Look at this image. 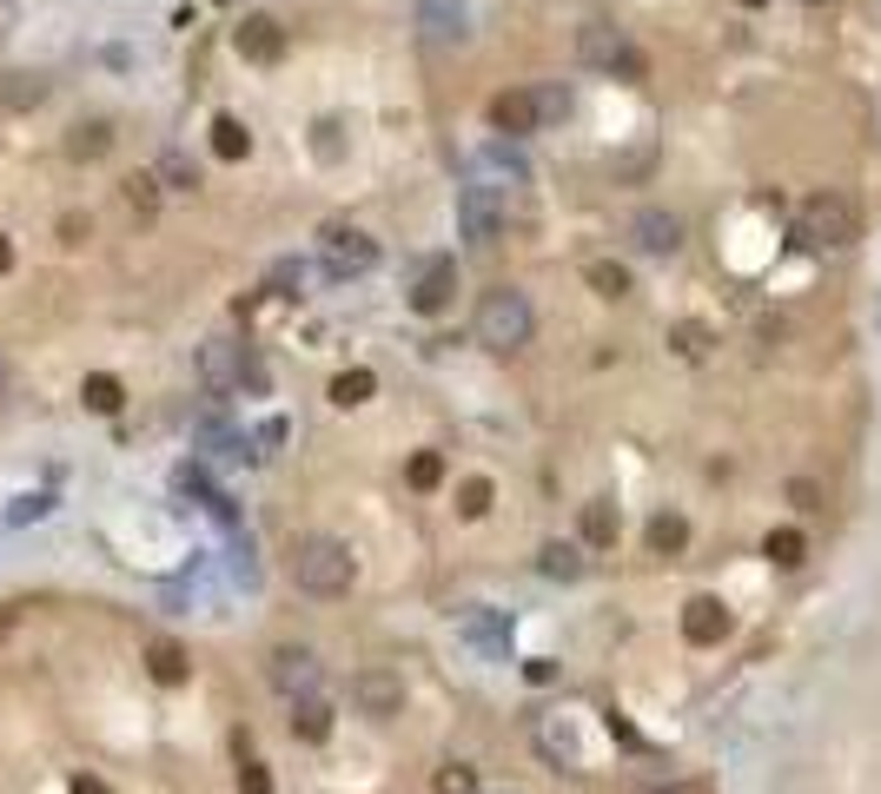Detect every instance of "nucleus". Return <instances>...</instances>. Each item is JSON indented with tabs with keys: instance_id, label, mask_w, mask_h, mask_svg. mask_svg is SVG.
I'll return each instance as SVG.
<instances>
[{
	"instance_id": "1",
	"label": "nucleus",
	"mask_w": 881,
	"mask_h": 794,
	"mask_svg": "<svg viewBox=\"0 0 881 794\" xmlns=\"http://www.w3.org/2000/svg\"><path fill=\"white\" fill-rule=\"evenodd\" d=\"M531 331H537L531 298H524L517 285H491L484 305H478V345H491V351H524Z\"/></svg>"
},
{
	"instance_id": "2",
	"label": "nucleus",
	"mask_w": 881,
	"mask_h": 794,
	"mask_svg": "<svg viewBox=\"0 0 881 794\" xmlns=\"http://www.w3.org/2000/svg\"><path fill=\"white\" fill-rule=\"evenodd\" d=\"M292 583L305 596H345L352 590V550L338 537H298L292 543Z\"/></svg>"
},
{
	"instance_id": "3",
	"label": "nucleus",
	"mask_w": 881,
	"mask_h": 794,
	"mask_svg": "<svg viewBox=\"0 0 881 794\" xmlns=\"http://www.w3.org/2000/svg\"><path fill=\"white\" fill-rule=\"evenodd\" d=\"M577 60L584 66H597V73H610V80H650V60H643V46H630V33L623 27H604V20H590V27H577Z\"/></svg>"
},
{
	"instance_id": "4",
	"label": "nucleus",
	"mask_w": 881,
	"mask_h": 794,
	"mask_svg": "<svg viewBox=\"0 0 881 794\" xmlns=\"http://www.w3.org/2000/svg\"><path fill=\"white\" fill-rule=\"evenodd\" d=\"M803 239L809 245H856L862 239V212H856V199L849 192H816V199H803Z\"/></svg>"
},
{
	"instance_id": "5",
	"label": "nucleus",
	"mask_w": 881,
	"mask_h": 794,
	"mask_svg": "<svg viewBox=\"0 0 881 794\" xmlns=\"http://www.w3.org/2000/svg\"><path fill=\"white\" fill-rule=\"evenodd\" d=\"M458 239L478 245V252H491L504 239V199H497V186H484V179L458 186Z\"/></svg>"
},
{
	"instance_id": "6",
	"label": "nucleus",
	"mask_w": 881,
	"mask_h": 794,
	"mask_svg": "<svg viewBox=\"0 0 881 794\" xmlns=\"http://www.w3.org/2000/svg\"><path fill=\"white\" fill-rule=\"evenodd\" d=\"M371 265H378V239H365L358 225L325 232V278H365Z\"/></svg>"
},
{
	"instance_id": "7",
	"label": "nucleus",
	"mask_w": 881,
	"mask_h": 794,
	"mask_svg": "<svg viewBox=\"0 0 881 794\" xmlns=\"http://www.w3.org/2000/svg\"><path fill=\"white\" fill-rule=\"evenodd\" d=\"M239 364H245V345H239V338L219 331V338L199 345V384H206L212 398H232V391H239Z\"/></svg>"
},
{
	"instance_id": "8",
	"label": "nucleus",
	"mask_w": 881,
	"mask_h": 794,
	"mask_svg": "<svg viewBox=\"0 0 881 794\" xmlns=\"http://www.w3.org/2000/svg\"><path fill=\"white\" fill-rule=\"evenodd\" d=\"M265 676H272V689L285 696V702H298V696H318V656L312 649H272V663H265Z\"/></svg>"
},
{
	"instance_id": "9",
	"label": "nucleus",
	"mask_w": 881,
	"mask_h": 794,
	"mask_svg": "<svg viewBox=\"0 0 881 794\" xmlns=\"http://www.w3.org/2000/svg\"><path fill=\"white\" fill-rule=\"evenodd\" d=\"M352 709L385 722V716H398V709H405V682H398L391 669H358V676H352Z\"/></svg>"
},
{
	"instance_id": "10",
	"label": "nucleus",
	"mask_w": 881,
	"mask_h": 794,
	"mask_svg": "<svg viewBox=\"0 0 881 794\" xmlns=\"http://www.w3.org/2000/svg\"><path fill=\"white\" fill-rule=\"evenodd\" d=\"M630 239H637L650 258H670V252L683 245V219H677V212H663V205H643V212L630 219Z\"/></svg>"
},
{
	"instance_id": "11",
	"label": "nucleus",
	"mask_w": 881,
	"mask_h": 794,
	"mask_svg": "<svg viewBox=\"0 0 881 794\" xmlns=\"http://www.w3.org/2000/svg\"><path fill=\"white\" fill-rule=\"evenodd\" d=\"M192 444H199L212 464H252V444H245V437H239L219 411H206V417L192 424Z\"/></svg>"
},
{
	"instance_id": "12",
	"label": "nucleus",
	"mask_w": 881,
	"mask_h": 794,
	"mask_svg": "<svg viewBox=\"0 0 881 794\" xmlns=\"http://www.w3.org/2000/svg\"><path fill=\"white\" fill-rule=\"evenodd\" d=\"M232 46H239L252 66H272V60L285 53V27H279V20H265V13H252V20H239Z\"/></svg>"
},
{
	"instance_id": "13",
	"label": "nucleus",
	"mask_w": 881,
	"mask_h": 794,
	"mask_svg": "<svg viewBox=\"0 0 881 794\" xmlns=\"http://www.w3.org/2000/svg\"><path fill=\"white\" fill-rule=\"evenodd\" d=\"M451 292H458V258H431V265L418 272V292H411V311L438 318V311L451 305Z\"/></svg>"
},
{
	"instance_id": "14",
	"label": "nucleus",
	"mask_w": 881,
	"mask_h": 794,
	"mask_svg": "<svg viewBox=\"0 0 881 794\" xmlns=\"http://www.w3.org/2000/svg\"><path fill=\"white\" fill-rule=\"evenodd\" d=\"M172 484H179V497L206 504V510H212V517H219L226 530H239V510H232V497H226V490H219V484H212V477H206L199 464H179V470H172Z\"/></svg>"
},
{
	"instance_id": "15",
	"label": "nucleus",
	"mask_w": 881,
	"mask_h": 794,
	"mask_svg": "<svg viewBox=\"0 0 881 794\" xmlns=\"http://www.w3.org/2000/svg\"><path fill=\"white\" fill-rule=\"evenodd\" d=\"M683 636H690L696 649L723 643V636H730V610H723L716 596H690V603H683Z\"/></svg>"
},
{
	"instance_id": "16",
	"label": "nucleus",
	"mask_w": 881,
	"mask_h": 794,
	"mask_svg": "<svg viewBox=\"0 0 881 794\" xmlns=\"http://www.w3.org/2000/svg\"><path fill=\"white\" fill-rule=\"evenodd\" d=\"M491 126L511 133V139L537 133V99H531V93H497V99H491Z\"/></svg>"
},
{
	"instance_id": "17",
	"label": "nucleus",
	"mask_w": 881,
	"mask_h": 794,
	"mask_svg": "<svg viewBox=\"0 0 881 794\" xmlns=\"http://www.w3.org/2000/svg\"><path fill=\"white\" fill-rule=\"evenodd\" d=\"M292 735L298 742H325L332 735V702L325 696H298L292 702Z\"/></svg>"
},
{
	"instance_id": "18",
	"label": "nucleus",
	"mask_w": 881,
	"mask_h": 794,
	"mask_svg": "<svg viewBox=\"0 0 881 794\" xmlns=\"http://www.w3.org/2000/svg\"><path fill=\"white\" fill-rule=\"evenodd\" d=\"M584 550H617V504H584Z\"/></svg>"
},
{
	"instance_id": "19",
	"label": "nucleus",
	"mask_w": 881,
	"mask_h": 794,
	"mask_svg": "<svg viewBox=\"0 0 881 794\" xmlns=\"http://www.w3.org/2000/svg\"><path fill=\"white\" fill-rule=\"evenodd\" d=\"M537 570H544L550 583H577V576H584V550H577V543H544V550H537Z\"/></svg>"
},
{
	"instance_id": "20",
	"label": "nucleus",
	"mask_w": 881,
	"mask_h": 794,
	"mask_svg": "<svg viewBox=\"0 0 881 794\" xmlns=\"http://www.w3.org/2000/svg\"><path fill=\"white\" fill-rule=\"evenodd\" d=\"M113 146V126L106 119H80L73 133H66V159H99Z\"/></svg>"
},
{
	"instance_id": "21",
	"label": "nucleus",
	"mask_w": 881,
	"mask_h": 794,
	"mask_svg": "<svg viewBox=\"0 0 881 794\" xmlns=\"http://www.w3.org/2000/svg\"><path fill=\"white\" fill-rule=\"evenodd\" d=\"M80 404H86V411H99V417H113V411L126 404V384H119V378H106V371H93V378L80 384Z\"/></svg>"
},
{
	"instance_id": "22",
	"label": "nucleus",
	"mask_w": 881,
	"mask_h": 794,
	"mask_svg": "<svg viewBox=\"0 0 881 794\" xmlns=\"http://www.w3.org/2000/svg\"><path fill=\"white\" fill-rule=\"evenodd\" d=\"M212 152H219V159H245V152H252V133H245V119L219 113V119H212Z\"/></svg>"
},
{
	"instance_id": "23",
	"label": "nucleus",
	"mask_w": 881,
	"mask_h": 794,
	"mask_svg": "<svg viewBox=\"0 0 881 794\" xmlns=\"http://www.w3.org/2000/svg\"><path fill=\"white\" fill-rule=\"evenodd\" d=\"M584 285H590L597 298H630V272L610 265V258H590V265H584Z\"/></svg>"
},
{
	"instance_id": "24",
	"label": "nucleus",
	"mask_w": 881,
	"mask_h": 794,
	"mask_svg": "<svg viewBox=\"0 0 881 794\" xmlns=\"http://www.w3.org/2000/svg\"><path fill=\"white\" fill-rule=\"evenodd\" d=\"M763 557H769L776 570H796V563L809 557V537H803V530H769V543H763Z\"/></svg>"
},
{
	"instance_id": "25",
	"label": "nucleus",
	"mask_w": 881,
	"mask_h": 794,
	"mask_svg": "<svg viewBox=\"0 0 881 794\" xmlns=\"http://www.w3.org/2000/svg\"><path fill=\"white\" fill-rule=\"evenodd\" d=\"M153 179H159V186H172V192H192V186H199V166L172 146V152H159V172H153Z\"/></svg>"
},
{
	"instance_id": "26",
	"label": "nucleus",
	"mask_w": 881,
	"mask_h": 794,
	"mask_svg": "<svg viewBox=\"0 0 881 794\" xmlns=\"http://www.w3.org/2000/svg\"><path fill=\"white\" fill-rule=\"evenodd\" d=\"M683 543H690V523H683L677 510H663V517L650 523V550H657V557H677Z\"/></svg>"
},
{
	"instance_id": "27",
	"label": "nucleus",
	"mask_w": 881,
	"mask_h": 794,
	"mask_svg": "<svg viewBox=\"0 0 881 794\" xmlns=\"http://www.w3.org/2000/svg\"><path fill=\"white\" fill-rule=\"evenodd\" d=\"M146 669H153V682H186V649L179 643H153L146 649Z\"/></svg>"
},
{
	"instance_id": "28",
	"label": "nucleus",
	"mask_w": 881,
	"mask_h": 794,
	"mask_svg": "<svg viewBox=\"0 0 881 794\" xmlns=\"http://www.w3.org/2000/svg\"><path fill=\"white\" fill-rule=\"evenodd\" d=\"M424 27H431V40H464V7L424 0Z\"/></svg>"
},
{
	"instance_id": "29",
	"label": "nucleus",
	"mask_w": 881,
	"mask_h": 794,
	"mask_svg": "<svg viewBox=\"0 0 881 794\" xmlns=\"http://www.w3.org/2000/svg\"><path fill=\"white\" fill-rule=\"evenodd\" d=\"M119 192H126V205H133L139 219H153V212H159V192H166V186H159L153 172H133V179H126Z\"/></svg>"
},
{
	"instance_id": "30",
	"label": "nucleus",
	"mask_w": 881,
	"mask_h": 794,
	"mask_svg": "<svg viewBox=\"0 0 881 794\" xmlns=\"http://www.w3.org/2000/svg\"><path fill=\"white\" fill-rule=\"evenodd\" d=\"M371 391H378V378H371V371H338V378H332V404H345V411H352V404H365Z\"/></svg>"
},
{
	"instance_id": "31",
	"label": "nucleus",
	"mask_w": 881,
	"mask_h": 794,
	"mask_svg": "<svg viewBox=\"0 0 881 794\" xmlns=\"http://www.w3.org/2000/svg\"><path fill=\"white\" fill-rule=\"evenodd\" d=\"M265 285H272V298H298V285H305V265H298V258H279V265L265 272Z\"/></svg>"
},
{
	"instance_id": "32",
	"label": "nucleus",
	"mask_w": 881,
	"mask_h": 794,
	"mask_svg": "<svg viewBox=\"0 0 881 794\" xmlns=\"http://www.w3.org/2000/svg\"><path fill=\"white\" fill-rule=\"evenodd\" d=\"M405 477H411V490H438V484H444V457H438V451H418Z\"/></svg>"
},
{
	"instance_id": "33",
	"label": "nucleus",
	"mask_w": 881,
	"mask_h": 794,
	"mask_svg": "<svg viewBox=\"0 0 881 794\" xmlns=\"http://www.w3.org/2000/svg\"><path fill=\"white\" fill-rule=\"evenodd\" d=\"M491 510V477H464L458 484V517H484Z\"/></svg>"
},
{
	"instance_id": "34",
	"label": "nucleus",
	"mask_w": 881,
	"mask_h": 794,
	"mask_svg": "<svg viewBox=\"0 0 881 794\" xmlns=\"http://www.w3.org/2000/svg\"><path fill=\"white\" fill-rule=\"evenodd\" d=\"M464 629H471V643H484V649H497V656L511 649V629H504L497 616H464Z\"/></svg>"
},
{
	"instance_id": "35",
	"label": "nucleus",
	"mask_w": 881,
	"mask_h": 794,
	"mask_svg": "<svg viewBox=\"0 0 881 794\" xmlns=\"http://www.w3.org/2000/svg\"><path fill=\"white\" fill-rule=\"evenodd\" d=\"M531 99H537V126H550V119H564V113H570V93H564V86H537Z\"/></svg>"
},
{
	"instance_id": "36",
	"label": "nucleus",
	"mask_w": 881,
	"mask_h": 794,
	"mask_svg": "<svg viewBox=\"0 0 881 794\" xmlns=\"http://www.w3.org/2000/svg\"><path fill=\"white\" fill-rule=\"evenodd\" d=\"M431 794H478V775L451 762V769H438V782H431Z\"/></svg>"
},
{
	"instance_id": "37",
	"label": "nucleus",
	"mask_w": 881,
	"mask_h": 794,
	"mask_svg": "<svg viewBox=\"0 0 881 794\" xmlns=\"http://www.w3.org/2000/svg\"><path fill=\"white\" fill-rule=\"evenodd\" d=\"M670 338H677V351H683V358H703V351H710V331H703V325H690V318H683Z\"/></svg>"
},
{
	"instance_id": "38",
	"label": "nucleus",
	"mask_w": 881,
	"mask_h": 794,
	"mask_svg": "<svg viewBox=\"0 0 881 794\" xmlns=\"http://www.w3.org/2000/svg\"><path fill=\"white\" fill-rule=\"evenodd\" d=\"M279 444H285V417H265V424H259V437H252V457H272Z\"/></svg>"
},
{
	"instance_id": "39",
	"label": "nucleus",
	"mask_w": 881,
	"mask_h": 794,
	"mask_svg": "<svg viewBox=\"0 0 881 794\" xmlns=\"http://www.w3.org/2000/svg\"><path fill=\"white\" fill-rule=\"evenodd\" d=\"M789 504H796V510H822V484H816V477H796V484H789Z\"/></svg>"
},
{
	"instance_id": "40",
	"label": "nucleus",
	"mask_w": 881,
	"mask_h": 794,
	"mask_svg": "<svg viewBox=\"0 0 881 794\" xmlns=\"http://www.w3.org/2000/svg\"><path fill=\"white\" fill-rule=\"evenodd\" d=\"M239 794H272V775H265V762H245V769H239Z\"/></svg>"
},
{
	"instance_id": "41",
	"label": "nucleus",
	"mask_w": 881,
	"mask_h": 794,
	"mask_svg": "<svg viewBox=\"0 0 881 794\" xmlns=\"http://www.w3.org/2000/svg\"><path fill=\"white\" fill-rule=\"evenodd\" d=\"M46 510H53V497H46V490H40V497H20V504H13V523H40Z\"/></svg>"
},
{
	"instance_id": "42",
	"label": "nucleus",
	"mask_w": 881,
	"mask_h": 794,
	"mask_svg": "<svg viewBox=\"0 0 881 794\" xmlns=\"http://www.w3.org/2000/svg\"><path fill=\"white\" fill-rule=\"evenodd\" d=\"M239 391H265V364L252 358V345H245V364H239Z\"/></svg>"
},
{
	"instance_id": "43",
	"label": "nucleus",
	"mask_w": 881,
	"mask_h": 794,
	"mask_svg": "<svg viewBox=\"0 0 881 794\" xmlns=\"http://www.w3.org/2000/svg\"><path fill=\"white\" fill-rule=\"evenodd\" d=\"M60 239H66V245H80V239H86V219H80V212H66V219H60Z\"/></svg>"
},
{
	"instance_id": "44",
	"label": "nucleus",
	"mask_w": 881,
	"mask_h": 794,
	"mask_svg": "<svg viewBox=\"0 0 881 794\" xmlns=\"http://www.w3.org/2000/svg\"><path fill=\"white\" fill-rule=\"evenodd\" d=\"M610 735H617V742H623V749H643V735H637V729H630V722H623V716H610Z\"/></svg>"
},
{
	"instance_id": "45",
	"label": "nucleus",
	"mask_w": 881,
	"mask_h": 794,
	"mask_svg": "<svg viewBox=\"0 0 881 794\" xmlns=\"http://www.w3.org/2000/svg\"><path fill=\"white\" fill-rule=\"evenodd\" d=\"M66 794H113V788H106L99 775H73V788H66Z\"/></svg>"
},
{
	"instance_id": "46",
	"label": "nucleus",
	"mask_w": 881,
	"mask_h": 794,
	"mask_svg": "<svg viewBox=\"0 0 881 794\" xmlns=\"http://www.w3.org/2000/svg\"><path fill=\"white\" fill-rule=\"evenodd\" d=\"M7 272H13V239L0 232V278H7Z\"/></svg>"
},
{
	"instance_id": "47",
	"label": "nucleus",
	"mask_w": 881,
	"mask_h": 794,
	"mask_svg": "<svg viewBox=\"0 0 881 794\" xmlns=\"http://www.w3.org/2000/svg\"><path fill=\"white\" fill-rule=\"evenodd\" d=\"M643 794H696V788H683V782H657V788H643Z\"/></svg>"
},
{
	"instance_id": "48",
	"label": "nucleus",
	"mask_w": 881,
	"mask_h": 794,
	"mask_svg": "<svg viewBox=\"0 0 881 794\" xmlns=\"http://www.w3.org/2000/svg\"><path fill=\"white\" fill-rule=\"evenodd\" d=\"M0 391H7V364H0Z\"/></svg>"
},
{
	"instance_id": "49",
	"label": "nucleus",
	"mask_w": 881,
	"mask_h": 794,
	"mask_svg": "<svg viewBox=\"0 0 881 794\" xmlns=\"http://www.w3.org/2000/svg\"><path fill=\"white\" fill-rule=\"evenodd\" d=\"M743 7H763V0H743Z\"/></svg>"
},
{
	"instance_id": "50",
	"label": "nucleus",
	"mask_w": 881,
	"mask_h": 794,
	"mask_svg": "<svg viewBox=\"0 0 881 794\" xmlns=\"http://www.w3.org/2000/svg\"><path fill=\"white\" fill-rule=\"evenodd\" d=\"M809 7H829V0H809Z\"/></svg>"
},
{
	"instance_id": "51",
	"label": "nucleus",
	"mask_w": 881,
	"mask_h": 794,
	"mask_svg": "<svg viewBox=\"0 0 881 794\" xmlns=\"http://www.w3.org/2000/svg\"><path fill=\"white\" fill-rule=\"evenodd\" d=\"M444 7H458V0H444Z\"/></svg>"
}]
</instances>
